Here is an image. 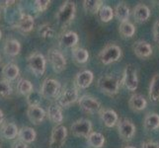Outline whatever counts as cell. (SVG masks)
Instances as JSON below:
<instances>
[{
	"label": "cell",
	"mask_w": 159,
	"mask_h": 148,
	"mask_svg": "<svg viewBox=\"0 0 159 148\" xmlns=\"http://www.w3.org/2000/svg\"><path fill=\"white\" fill-rule=\"evenodd\" d=\"M87 142L92 148H102L105 144V136L97 131H92L87 137Z\"/></svg>",
	"instance_id": "cell-29"
},
{
	"label": "cell",
	"mask_w": 159,
	"mask_h": 148,
	"mask_svg": "<svg viewBox=\"0 0 159 148\" xmlns=\"http://www.w3.org/2000/svg\"><path fill=\"white\" fill-rule=\"evenodd\" d=\"M3 120H4V114L1 110H0V125L3 124Z\"/></svg>",
	"instance_id": "cell-43"
},
{
	"label": "cell",
	"mask_w": 159,
	"mask_h": 148,
	"mask_svg": "<svg viewBox=\"0 0 159 148\" xmlns=\"http://www.w3.org/2000/svg\"><path fill=\"white\" fill-rule=\"evenodd\" d=\"M120 80L112 75H102L97 81V88L101 93L108 96H115L120 89Z\"/></svg>",
	"instance_id": "cell-2"
},
{
	"label": "cell",
	"mask_w": 159,
	"mask_h": 148,
	"mask_svg": "<svg viewBox=\"0 0 159 148\" xmlns=\"http://www.w3.org/2000/svg\"><path fill=\"white\" fill-rule=\"evenodd\" d=\"M35 21L33 16L30 14L21 13L18 22L16 23V29L20 31L21 33H30L34 29Z\"/></svg>",
	"instance_id": "cell-16"
},
{
	"label": "cell",
	"mask_w": 159,
	"mask_h": 148,
	"mask_svg": "<svg viewBox=\"0 0 159 148\" xmlns=\"http://www.w3.org/2000/svg\"><path fill=\"white\" fill-rule=\"evenodd\" d=\"M3 51L8 56H17L21 52V43L16 39H8L4 43Z\"/></svg>",
	"instance_id": "cell-24"
},
{
	"label": "cell",
	"mask_w": 159,
	"mask_h": 148,
	"mask_svg": "<svg viewBox=\"0 0 159 148\" xmlns=\"http://www.w3.org/2000/svg\"><path fill=\"white\" fill-rule=\"evenodd\" d=\"M94 80V74L90 70L80 71L74 77V85L77 89H86L92 84Z\"/></svg>",
	"instance_id": "cell-13"
},
{
	"label": "cell",
	"mask_w": 159,
	"mask_h": 148,
	"mask_svg": "<svg viewBox=\"0 0 159 148\" xmlns=\"http://www.w3.org/2000/svg\"><path fill=\"white\" fill-rule=\"evenodd\" d=\"M122 48H120L118 45L115 43H109L106 47L102 48V51L99 52V60L102 64L104 65H109L114 62H117L122 57Z\"/></svg>",
	"instance_id": "cell-3"
},
{
	"label": "cell",
	"mask_w": 159,
	"mask_h": 148,
	"mask_svg": "<svg viewBox=\"0 0 159 148\" xmlns=\"http://www.w3.org/2000/svg\"><path fill=\"white\" fill-rule=\"evenodd\" d=\"M92 123L87 119H79L71 124L70 130L76 137H88L92 132Z\"/></svg>",
	"instance_id": "cell-8"
},
{
	"label": "cell",
	"mask_w": 159,
	"mask_h": 148,
	"mask_svg": "<svg viewBox=\"0 0 159 148\" xmlns=\"http://www.w3.org/2000/svg\"><path fill=\"white\" fill-rule=\"evenodd\" d=\"M82 4H83L84 10L90 14H97L98 11L104 5L101 0H84Z\"/></svg>",
	"instance_id": "cell-33"
},
{
	"label": "cell",
	"mask_w": 159,
	"mask_h": 148,
	"mask_svg": "<svg viewBox=\"0 0 159 148\" xmlns=\"http://www.w3.org/2000/svg\"><path fill=\"white\" fill-rule=\"evenodd\" d=\"M129 106L134 112H141L146 109L147 101L141 94H134L129 100Z\"/></svg>",
	"instance_id": "cell-20"
},
{
	"label": "cell",
	"mask_w": 159,
	"mask_h": 148,
	"mask_svg": "<svg viewBox=\"0 0 159 148\" xmlns=\"http://www.w3.org/2000/svg\"><path fill=\"white\" fill-rule=\"evenodd\" d=\"M78 105L82 111L90 114L100 113L102 111L101 103L96 98L89 95H83L80 97L78 100Z\"/></svg>",
	"instance_id": "cell-9"
},
{
	"label": "cell",
	"mask_w": 159,
	"mask_h": 148,
	"mask_svg": "<svg viewBox=\"0 0 159 148\" xmlns=\"http://www.w3.org/2000/svg\"><path fill=\"white\" fill-rule=\"evenodd\" d=\"M20 74V69L17 64L9 62L7 64H5L2 68V76L3 79L7 80L9 82L14 81L16 78L18 77Z\"/></svg>",
	"instance_id": "cell-23"
},
{
	"label": "cell",
	"mask_w": 159,
	"mask_h": 148,
	"mask_svg": "<svg viewBox=\"0 0 159 148\" xmlns=\"http://www.w3.org/2000/svg\"><path fill=\"white\" fill-rule=\"evenodd\" d=\"M18 137L19 139L24 142V143H32L34 142L37 138V133L35 129L30 127H23L19 129V133H18Z\"/></svg>",
	"instance_id": "cell-26"
},
{
	"label": "cell",
	"mask_w": 159,
	"mask_h": 148,
	"mask_svg": "<svg viewBox=\"0 0 159 148\" xmlns=\"http://www.w3.org/2000/svg\"><path fill=\"white\" fill-rule=\"evenodd\" d=\"M39 35L43 40L50 41L56 36L54 27L51 24H43L39 28Z\"/></svg>",
	"instance_id": "cell-34"
},
{
	"label": "cell",
	"mask_w": 159,
	"mask_h": 148,
	"mask_svg": "<svg viewBox=\"0 0 159 148\" xmlns=\"http://www.w3.org/2000/svg\"><path fill=\"white\" fill-rule=\"evenodd\" d=\"M134 18L138 23H144L150 17V9L148 6H146L145 4H138L134 8Z\"/></svg>",
	"instance_id": "cell-19"
},
{
	"label": "cell",
	"mask_w": 159,
	"mask_h": 148,
	"mask_svg": "<svg viewBox=\"0 0 159 148\" xmlns=\"http://www.w3.org/2000/svg\"><path fill=\"white\" fill-rule=\"evenodd\" d=\"M27 97V103L29 106H40L42 102V94L39 91H33Z\"/></svg>",
	"instance_id": "cell-37"
},
{
	"label": "cell",
	"mask_w": 159,
	"mask_h": 148,
	"mask_svg": "<svg viewBox=\"0 0 159 148\" xmlns=\"http://www.w3.org/2000/svg\"><path fill=\"white\" fill-rule=\"evenodd\" d=\"M100 118L102 119L103 123L107 128H114L119 122L118 114L112 109H102V111L99 113Z\"/></svg>",
	"instance_id": "cell-18"
},
{
	"label": "cell",
	"mask_w": 159,
	"mask_h": 148,
	"mask_svg": "<svg viewBox=\"0 0 159 148\" xmlns=\"http://www.w3.org/2000/svg\"><path fill=\"white\" fill-rule=\"evenodd\" d=\"M14 3H16V2L15 1H2V2H0V7L5 9V8L10 7L11 5H13Z\"/></svg>",
	"instance_id": "cell-42"
},
{
	"label": "cell",
	"mask_w": 159,
	"mask_h": 148,
	"mask_svg": "<svg viewBox=\"0 0 159 148\" xmlns=\"http://www.w3.org/2000/svg\"><path fill=\"white\" fill-rule=\"evenodd\" d=\"M19 128L14 123H3L0 128V135L5 139H14L18 136Z\"/></svg>",
	"instance_id": "cell-22"
},
{
	"label": "cell",
	"mask_w": 159,
	"mask_h": 148,
	"mask_svg": "<svg viewBox=\"0 0 159 148\" xmlns=\"http://www.w3.org/2000/svg\"><path fill=\"white\" fill-rule=\"evenodd\" d=\"M28 66L30 70L34 73L36 76H43L46 71V65H47V60L46 57L40 52H33L31 53L28 59Z\"/></svg>",
	"instance_id": "cell-5"
},
{
	"label": "cell",
	"mask_w": 159,
	"mask_h": 148,
	"mask_svg": "<svg viewBox=\"0 0 159 148\" xmlns=\"http://www.w3.org/2000/svg\"><path fill=\"white\" fill-rule=\"evenodd\" d=\"M51 1L50 0H36L34 2V6L38 12H45V11L50 7Z\"/></svg>",
	"instance_id": "cell-38"
},
{
	"label": "cell",
	"mask_w": 159,
	"mask_h": 148,
	"mask_svg": "<svg viewBox=\"0 0 159 148\" xmlns=\"http://www.w3.org/2000/svg\"><path fill=\"white\" fill-rule=\"evenodd\" d=\"M123 148H136V147H134V146H125Z\"/></svg>",
	"instance_id": "cell-44"
},
{
	"label": "cell",
	"mask_w": 159,
	"mask_h": 148,
	"mask_svg": "<svg viewBox=\"0 0 159 148\" xmlns=\"http://www.w3.org/2000/svg\"><path fill=\"white\" fill-rule=\"evenodd\" d=\"M41 94L43 98L46 99H57L59 94L61 93V85L60 83L52 78H47L43 81V84L41 87Z\"/></svg>",
	"instance_id": "cell-4"
},
{
	"label": "cell",
	"mask_w": 159,
	"mask_h": 148,
	"mask_svg": "<svg viewBox=\"0 0 159 148\" xmlns=\"http://www.w3.org/2000/svg\"><path fill=\"white\" fill-rule=\"evenodd\" d=\"M97 16L102 23H109L110 21L113 20L114 16H115L114 9L111 6H109V5L104 4L100 8V10L98 11Z\"/></svg>",
	"instance_id": "cell-31"
},
{
	"label": "cell",
	"mask_w": 159,
	"mask_h": 148,
	"mask_svg": "<svg viewBox=\"0 0 159 148\" xmlns=\"http://www.w3.org/2000/svg\"><path fill=\"white\" fill-rule=\"evenodd\" d=\"M153 38H154V41L159 45V20H157L153 25Z\"/></svg>",
	"instance_id": "cell-39"
},
{
	"label": "cell",
	"mask_w": 159,
	"mask_h": 148,
	"mask_svg": "<svg viewBox=\"0 0 159 148\" xmlns=\"http://www.w3.org/2000/svg\"><path fill=\"white\" fill-rule=\"evenodd\" d=\"M17 90L19 94L23 96H28L31 92L34 91V87L31 83V81L28 79H20L17 84Z\"/></svg>",
	"instance_id": "cell-35"
},
{
	"label": "cell",
	"mask_w": 159,
	"mask_h": 148,
	"mask_svg": "<svg viewBox=\"0 0 159 148\" xmlns=\"http://www.w3.org/2000/svg\"><path fill=\"white\" fill-rule=\"evenodd\" d=\"M143 128L147 131H153L159 128V114L157 113H149L144 117Z\"/></svg>",
	"instance_id": "cell-27"
},
{
	"label": "cell",
	"mask_w": 159,
	"mask_h": 148,
	"mask_svg": "<svg viewBox=\"0 0 159 148\" xmlns=\"http://www.w3.org/2000/svg\"><path fill=\"white\" fill-rule=\"evenodd\" d=\"M57 100V104L60 108L70 107L72 104L76 103L79 100L77 88H75V87H70V88L64 89L63 91H61V93L59 94Z\"/></svg>",
	"instance_id": "cell-10"
},
{
	"label": "cell",
	"mask_w": 159,
	"mask_h": 148,
	"mask_svg": "<svg viewBox=\"0 0 159 148\" xmlns=\"http://www.w3.org/2000/svg\"><path fill=\"white\" fill-rule=\"evenodd\" d=\"M76 14V6L73 1H65L59 7L56 14V18L58 24L65 28L72 23Z\"/></svg>",
	"instance_id": "cell-1"
},
{
	"label": "cell",
	"mask_w": 159,
	"mask_h": 148,
	"mask_svg": "<svg viewBox=\"0 0 159 148\" xmlns=\"http://www.w3.org/2000/svg\"><path fill=\"white\" fill-rule=\"evenodd\" d=\"M114 13H115V16H116V18L120 23L128 22L129 20L130 10L125 2H119L114 9Z\"/></svg>",
	"instance_id": "cell-25"
},
{
	"label": "cell",
	"mask_w": 159,
	"mask_h": 148,
	"mask_svg": "<svg viewBox=\"0 0 159 148\" xmlns=\"http://www.w3.org/2000/svg\"><path fill=\"white\" fill-rule=\"evenodd\" d=\"M72 57L78 64H84L89 60V52L83 47H74L72 49Z\"/></svg>",
	"instance_id": "cell-30"
},
{
	"label": "cell",
	"mask_w": 159,
	"mask_h": 148,
	"mask_svg": "<svg viewBox=\"0 0 159 148\" xmlns=\"http://www.w3.org/2000/svg\"><path fill=\"white\" fill-rule=\"evenodd\" d=\"M48 58L54 72L61 73L66 68V59L63 53L57 48H51L48 52Z\"/></svg>",
	"instance_id": "cell-7"
},
{
	"label": "cell",
	"mask_w": 159,
	"mask_h": 148,
	"mask_svg": "<svg viewBox=\"0 0 159 148\" xmlns=\"http://www.w3.org/2000/svg\"><path fill=\"white\" fill-rule=\"evenodd\" d=\"M0 62H1V56H0Z\"/></svg>",
	"instance_id": "cell-46"
},
{
	"label": "cell",
	"mask_w": 159,
	"mask_h": 148,
	"mask_svg": "<svg viewBox=\"0 0 159 148\" xmlns=\"http://www.w3.org/2000/svg\"><path fill=\"white\" fill-rule=\"evenodd\" d=\"M47 114L48 117V119L51 122L57 125H59L63 120V116H62V111L57 104H52V105L48 108Z\"/></svg>",
	"instance_id": "cell-21"
},
{
	"label": "cell",
	"mask_w": 159,
	"mask_h": 148,
	"mask_svg": "<svg viewBox=\"0 0 159 148\" xmlns=\"http://www.w3.org/2000/svg\"><path fill=\"white\" fill-rule=\"evenodd\" d=\"M67 137V128L64 125H57L52 128L50 140V148H62Z\"/></svg>",
	"instance_id": "cell-11"
},
{
	"label": "cell",
	"mask_w": 159,
	"mask_h": 148,
	"mask_svg": "<svg viewBox=\"0 0 159 148\" xmlns=\"http://www.w3.org/2000/svg\"><path fill=\"white\" fill-rule=\"evenodd\" d=\"M12 86L10 82L5 79H0V98L6 99L11 96L12 94Z\"/></svg>",
	"instance_id": "cell-36"
},
{
	"label": "cell",
	"mask_w": 159,
	"mask_h": 148,
	"mask_svg": "<svg viewBox=\"0 0 159 148\" xmlns=\"http://www.w3.org/2000/svg\"><path fill=\"white\" fill-rule=\"evenodd\" d=\"M119 32L123 38H125V39H130V38H133L135 34V27L133 23H130L129 21L124 22V23L120 24Z\"/></svg>",
	"instance_id": "cell-32"
},
{
	"label": "cell",
	"mask_w": 159,
	"mask_h": 148,
	"mask_svg": "<svg viewBox=\"0 0 159 148\" xmlns=\"http://www.w3.org/2000/svg\"><path fill=\"white\" fill-rule=\"evenodd\" d=\"M47 113L40 106H29L27 109V117L34 124H40L45 119Z\"/></svg>",
	"instance_id": "cell-15"
},
{
	"label": "cell",
	"mask_w": 159,
	"mask_h": 148,
	"mask_svg": "<svg viewBox=\"0 0 159 148\" xmlns=\"http://www.w3.org/2000/svg\"><path fill=\"white\" fill-rule=\"evenodd\" d=\"M0 148H1V146H0Z\"/></svg>",
	"instance_id": "cell-48"
},
{
	"label": "cell",
	"mask_w": 159,
	"mask_h": 148,
	"mask_svg": "<svg viewBox=\"0 0 159 148\" xmlns=\"http://www.w3.org/2000/svg\"><path fill=\"white\" fill-rule=\"evenodd\" d=\"M134 52L139 58H148L153 52L152 47L149 43L145 41H138L133 46Z\"/></svg>",
	"instance_id": "cell-14"
},
{
	"label": "cell",
	"mask_w": 159,
	"mask_h": 148,
	"mask_svg": "<svg viewBox=\"0 0 159 148\" xmlns=\"http://www.w3.org/2000/svg\"><path fill=\"white\" fill-rule=\"evenodd\" d=\"M148 96L150 101L153 103L159 102V73L153 75L149 84Z\"/></svg>",
	"instance_id": "cell-28"
},
{
	"label": "cell",
	"mask_w": 159,
	"mask_h": 148,
	"mask_svg": "<svg viewBox=\"0 0 159 148\" xmlns=\"http://www.w3.org/2000/svg\"><path fill=\"white\" fill-rule=\"evenodd\" d=\"M123 83L125 87L130 92H134L139 87L138 69L134 64H128L124 70Z\"/></svg>",
	"instance_id": "cell-6"
},
{
	"label": "cell",
	"mask_w": 159,
	"mask_h": 148,
	"mask_svg": "<svg viewBox=\"0 0 159 148\" xmlns=\"http://www.w3.org/2000/svg\"><path fill=\"white\" fill-rule=\"evenodd\" d=\"M78 41H79L78 35L72 31L64 32L63 34L59 36V39H58L59 45L65 48L75 47L76 45L78 43Z\"/></svg>",
	"instance_id": "cell-17"
},
{
	"label": "cell",
	"mask_w": 159,
	"mask_h": 148,
	"mask_svg": "<svg viewBox=\"0 0 159 148\" xmlns=\"http://www.w3.org/2000/svg\"><path fill=\"white\" fill-rule=\"evenodd\" d=\"M158 6H159V1H158Z\"/></svg>",
	"instance_id": "cell-47"
},
{
	"label": "cell",
	"mask_w": 159,
	"mask_h": 148,
	"mask_svg": "<svg viewBox=\"0 0 159 148\" xmlns=\"http://www.w3.org/2000/svg\"><path fill=\"white\" fill-rule=\"evenodd\" d=\"M141 148H159V143L154 141H146L142 143Z\"/></svg>",
	"instance_id": "cell-40"
},
{
	"label": "cell",
	"mask_w": 159,
	"mask_h": 148,
	"mask_svg": "<svg viewBox=\"0 0 159 148\" xmlns=\"http://www.w3.org/2000/svg\"><path fill=\"white\" fill-rule=\"evenodd\" d=\"M1 38H2V32L0 30V40H1Z\"/></svg>",
	"instance_id": "cell-45"
},
{
	"label": "cell",
	"mask_w": 159,
	"mask_h": 148,
	"mask_svg": "<svg viewBox=\"0 0 159 148\" xmlns=\"http://www.w3.org/2000/svg\"><path fill=\"white\" fill-rule=\"evenodd\" d=\"M118 133L120 136V138H123L125 141L131 140L135 134L136 128L129 119H120L118 123Z\"/></svg>",
	"instance_id": "cell-12"
},
{
	"label": "cell",
	"mask_w": 159,
	"mask_h": 148,
	"mask_svg": "<svg viewBox=\"0 0 159 148\" xmlns=\"http://www.w3.org/2000/svg\"><path fill=\"white\" fill-rule=\"evenodd\" d=\"M11 148H28V146H27V144L24 143V142H22L21 140H18V141L13 142Z\"/></svg>",
	"instance_id": "cell-41"
}]
</instances>
